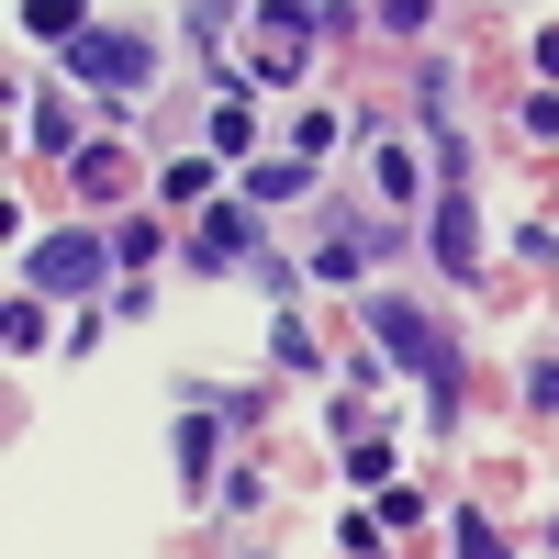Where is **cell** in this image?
I'll return each mask as SVG.
<instances>
[{"label": "cell", "instance_id": "cell-1", "mask_svg": "<svg viewBox=\"0 0 559 559\" xmlns=\"http://www.w3.org/2000/svg\"><path fill=\"white\" fill-rule=\"evenodd\" d=\"M369 336H381V347H392V358H403V369H414V381H426L437 403H459V358H448V336H437V324L414 313L403 292H381V302H369Z\"/></svg>", "mask_w": 559, "mask_h": 559}, {"label": "cell", "instance_id": "cell-2", "mask_svg": "<svg viewBox=\"0 0 559 559\" xmlns=\"http://www.w3.org/2000/svg\"><path fill=\"white\" fill-rule=\"evenodd\" d=\"M68 57H79V79H102V90H134V102H146V79H157V45L134 34V23H90V34L68 45Z\"/></svg>", "mask_w": 559, "mask_h": 559}, {"label": "cell", "instance_id": "cell-3", "mask_svg": "<svg viewBox=\"0 0 559 559\" xmlns=\"http://www.w3.org/2000/svg\"><path fill=\"white\" fill-rule=\"evenodd\" d=\"M102 269H112V247H102V236H45V247H23V280H34V292H57V302H68V292H90Z\"/></svg>", "mask_w": 559, "mask_h": 559}, {"label": "cell", "instance_id": "cell-4", "mask_svg": "<svg viewBox=\"0 0 559 559\" xmlns=\"http://www.w3.org/2000/svg\"><path fill=\"white\" fill-rule=\"evenodd\" d=\"M403 247V224H336V236L313 247V280H358L369 258H392Z\"/></svg>", "mask_w": 559, "mask_h": 559}, {"label": "cell", "instance_id": "cell-5", "mask_svg": "<svg viewBox=\"0 0 559 559\" xmlns=\"http://www.w3.org/2000/svg\"><path fill=\"white\" fill-rule=\"evenodd\" d=\"M437 258H448V280H481V236H471V179H448V191H437Z\"/></svg>", "mask_w": 559, "mask_h": 559}, {"label": "cell", "instance_id": "cell-6", "mask_svg": "<svg viewBox=\"0 0 559 559\" xmlns=\"http://www.w3.org/2000/svg\"><path fill=\"white\" fill-rule=\"evenodd\" d=\"M191 258H202V269H247V258H258V224H247V213H213L202 236H191Z\"/></svg>", "mask_w": 559, "mask_h": 559}, {"label": "cell", "instance_id": "cell-7", "mask_svg": "<svg viewBox=\"0 0 559 559\" xmlns=\"http://www.w3.org/2000/svg\"><path fill=\"white\" fill-rule=\"evenodd\" d=\"M23 34H45V45H79V34H90V12H79V0H23Z\"/></svg>", "mask_w": 559, "mask_h": 559}, {"label": "cell", "instance_id": "cell-8", "mask_svg": "<svg viewBox=\"0 0 559 559\" xmlns=\"http://www.w3.org/2000/svg\"><path fill=\"white\" fill-rule=\"evenodd\" d=\"M202 134H213V157H247V134H258V123H247V102H236V90H224V102H213V123H202Z\"/></svg>", "mask_w": 559, "mask_h": 559}, {"label": "cell", "instance_id": "cell-9", "mask_svg": "<svg viewBox=\"0 0 559 559\" xmlns=\"http://www.w3.org/2000/svg\"><path fill=\"white\" fill-rule=\"evenodd\" d=\"M302 179H313V157H269V168H247V191H258V202H292Z\"/></svg>", "mask_w": 559, "mask_h": 559}, {"label": "cell", "instance_id": "cell-10", "mask_svg": "<svg viewBox=\"0 0 559 559\" xmlns=\"http://www.w3.org/2000/svg\"><path fill=\"white\" fill-rule=\"evenodd\" d=\"M34 146H45V157H79V123H68V102H34Z\"/></svg>", "mask_w": 559, "mask_h": 559}, {"label": "cell", "instance_id": "cell-11", "mask_svg": "<svg viewBox=\"0 0 559 559\" xmlns=\"http://www.w3.org/2000/svg\"><path fill=\"white\" fill-rule=\"evenodd\" d=\"M179 471H191V492L213 481V414H191V426H179Z\"/></svg>", "mask_w": 559, "mask_h": 559}, {"label": "cell", "instance_id": "cell-12", "mask_svg": "<svg viewBox=\"0 0 559 559\" xmlns=\"http://www.w3.org/2000/svg\"><path fill=\"white\" fill-rule=\"evenodd\" d=\"M459 559H503V537H492L481 515H459Z\"/></svg>", "mask_w": 559, "mask_h": 559}, {"label": "cell", "instance_id": "cell-13", "mask_svg": "<svg viewBox=\"0 0 559 559\" xmlns=\"http://www.w3.org/2000/svg\"><path fill=\"white\" fill-rule=\"evenodd\" d=\"M537 68H548V79H559V34H537Z\"/></svg>", "mask_w": 559, "mask_h": 559}]
</instances>
